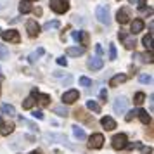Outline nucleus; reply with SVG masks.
Masks as SVG:
<instances>
[{
    "instance_id": "obj_19",
    "label": "nucleus",
    "mask_w": 154,
    "mask_h": 154,
    "mask_svg": "<svg viewBox=\"0 0 154 154\" xmlns=\"http://www.w3.org/2000/svg\"><path fill=\"white\" fill-rule=\"evenodd\" d=\"M12 132H14V125H12V123H2V130H0V133H2L4 137L11 135Z\"/></svg>"
},
{
    "instance_id": "obj_12",
    "label": "nucleus",
    "mask_w": 154,
    "mask_h": 154,
    "mask_svg": "<svg viewBox=\"0 0 154 154\" xmlns=\"http://www.w3.org/2000/svg\"><path fill=\"white\" fill-rule=\"evenodd\" d=\"M144 21L142 19H133L132 21V26H130V33H132V36L133 35H137V33H140L142 29H144Z\"/></svg>"
},
{
    "instance_id": "obj_8",
    "label": "nucleus",
    "mask_w": 154,
    "mask_h": 154,
    "mask_svg": "<svg viewBox=\"0 0 154 154\" xmlns=\"http://www.w3.org/2000/svg\"><path fill=\"white\" fill-rule=\"evenodd\" d=\"M26 31L29 36H38L40 33V24L36 23V19H28L26 21Z\"/></svg>"
},
{
    "instance_id": "obj_17",
    "label": "nucleus",
    "mask_w": 154,
    "mask_h": 154,
    "mask_svg": "<svg viewBox=\"0 0 154 154\" xmlns=\"http://www.w3.org/2000/svg\"><path fill=\"white\" fill-rule=\"evenodd\" d=\"M73 135H75L78 140H85V139H87V133H85V130L82 128V126H78V125L73 126Z\"/></svg>"
},
{
    "instance_id": "obj_31",
    "label": "nucleus",
    "mask_w": 154,
    "mask_h": 154,
    "mask_svg": "<svg viewBox=\"0 0 154 154\" xmlns=\"http://www.w3.org/2000/svg\"><path fill=\"white\" fill-rule=\"evenodd\" d=\"M0 59L2 61H7L9 59V49L5 45H0Z\"/></svg>"
},
{
    "instance_id": "obj_2",
    "label": "nucleus",
    "mask_w": 154,
    "mask_h": 154,
    "mask_svg": "<svg viewBox=\"0 0 154 154\" xmlns=\"http://www.w3.org/2000/svg\"><path fill=\"white\" fill-rule=\"evenodd\" d=\"M126 144H128V139H126L125 133H118V135H114L111 140V146L112 149H116V151H121V149H125Z\"/></svg>"
},
{
    "instance_id": "obj_23",
    "label": "nucleus",
    "mask_w": 154,
    "mask_h": 154,
    "mask_svg": "<svg viewBox=\"0 0 154 154\" xmlns=\"http://www.w3.org/2000/svg\"><path fill=\"white\" fill-rule=\"evenodd\" d=\"M2 112H4V114H7V116H16L14 106H11V104H4V106H2Z\"/></svg>"
},
{
    "instance_id": "obj_39",
    "label": "nucleus",
    "mask_w": 154,
    "mask_h": 154,
    "mask_svg": "<svg viewBox=\"0 0 154 154\" xmlns=\"http://www.w3.org/2000/svg\"><path fill=\"white\" fill-rule=\"evenodd\" d=\"M137 5H139L140 11H144V9L147 7V0H139V2H137Z\"/></svg>"
},
{
    "instance_id": "obj_26",
    "label": "nucleus",
    "mask_w": 154,
    "mask_h": 154,
    "mask_svg": "<svg viewBox=\"0 0 154 154\" xmlns=\"http://www.w3.org/2000/svg\"><path fill=\"white\" fill-rule=\"evenodd\" d=\"M36 97H38V102H40V106H49L50 95H47V94H38Z\"/></svg>"
},
{
    "instance_id": "obj_13",
    "label": "nucleus",
    "mask_w": 154,
    "mask_h": 154,
    "mask_svg": "<svg viewBox=\"0 0 154 154\" xmlns=\"http://www.w3.org/2000/svg\"><path fill=\"white\" fill-rule=\"evenodd\" d=\"M126 80H128V78H126V75H123V73H118V75H114V76L109 80V85H111V87H119L121 83H125Z\"/></svg>"
},
{
    "instance_id": "obj_24",
    "label": "nucleus",
    "mask_w": 154,
    "mask_h": 154,
    "mask_svg": "<svg viewBox=\"0 0 154 154\" xmlns=\"http://www.w3.org/2000/svg\"><path fill=\"white\" fill-rule=\"evenodd\" d=\"M123 43H125V47H126L128 50L135 49V38H133V36H128V35H126L125 38H123Z\"/></svg>"
},
{
    "instance_id": "obj_42",
    "label": "nucleus",
    "mask_w": 154,
    "mask_h": 154,
    "mask_svg": "<svg viewBox=\"0 0 154 154\" xmlns=\"http://www.w3.org/2000/svg\"><path fill=\"white\" fill-rule=\"evenodd\" d=\"M95 50H97V54H99V56H100V54L104 52V50H102V47H100V45H97V47H95Z\"/></svg>"
},
{
    "instance_id": "obj_18",
    "label": "nucleus",
    "mask_w": 154,
    "mask_h": 154,
    "mask_svg": "<svg viewBox=\"0 0 154 154\" xmlns=\"http://www.w3.org/2000/svg\"><path fill=\"white\" fill-rule=\"evenodd\" d=\"M35 95H28V97L23 100V109H33V106H35Z\"/></svg>"
},
{
    "instance_id": "obj_21",
    "label": "nucleus",
    "mask_w": 154,
    "mask_h": 154,
    "mask_svg": "<svg viewBox=\"0 0 154 154\" xmlns=\"http://www.w3.org/2000/svg\"><path fill=\"white\" fill-rule=\"evenodd\" d=\"M43 54H45V50H43V47H38V49L35 50V52H31V54H29V63H35L36 59H38V57H42Z\"/></svg>"
},
{
    "instance_id": "obj_1",
    "label": "nucleus",
    "mask_w": 154,
    "mask_h": 154,
    "mask_svg": "<svg viewBox=\"0 0 154 154\" xmlns=\"http://www.w3.org/2000/svg\"><path fill=\"white\" fill-rule=\"evenodd\" d=\"M95 17L99 19V23L102 24H111V12H109V7L107 5H97L95 9Z\"/></svg>"
},
{
    "instance_id": "obj_3",
    "label": "nucleus",
    "mask_w": 154,
    "mask_h": 154,
    "mask_svg": "<svg viewBox=\"0 0 154 154\" xmlns=\"http://www.w3.org/2000/svg\"><path fill=\"white\" fill-rule=\"evenodd\" d=\"M50 9H52L56 14H64V12H68L69 4L64 2V0H50Z\"/></svg>"
},
{
    "instance_id": "obj_14",
    "label": "nucleus",
    "mask_w": 154,
    "mask_h": 154,
    "mask_svg": "<svg viewBox=\"0 0 154 154\" xmlns=\"http://www.w3.org/2000/svg\"><path fill=\"white\" fill-rule=\"evenodd\" d=\"M100 125L104 126L107 132H111V130H114V128H116V121H114L111 116H104V118L100 119Z\"/></svg>"
},
{
    "instance_id": "obj_28",
    "label": "nucleus",
    "mask_w": 154,
    "mask_h": 154,
    "mask_svg": "<svg viewBox=\"0 0 154 154\" xmlns=\"http://www.w3.org/2000/svg\"><path fill=\"white\" fill-rule=\"evenodd\" d=\"M137 59H140L142 63H152V54L149 52V54H135Z\"/></svg>"
},
{
    "instance_id": "obj_38",
    "label": "nucleus",
    "mask_w": 154,
    "mask_h": 154,
    "mask_svg": "<svg viewBox=\"0 0 154 154\" xmlns=\"http://www.w3.org/2000/svg\"><path fill=\"white\" fill-rule=\"evenodd\" d=\"M57 64H59V66H64V68H66V66H68V61L64 59V56H63V57H57Z\"/></svg>"
},
{
    "instance_id": "obj_41",
    "label": "nucleus",
    "mask_w": 154,
    "mask_h": 154,
    "mask_svg": "<svg viewBox=\"0 0 154 154\" xmlns=\"http://www.w3.org/2000/svg\"><path fill=\"white\" fill-rule=\"evenodd\" d=\"M100 99H102V100H106V99H107V92H106V88H102V90H100Z\"/></svg>"
},
{
    "instance_id": "obj_45",
    "label": "nucleus",
    "mask_w": 154,
    "mask_h": 154,
    "mask_svg": "<svg viewBox=\"0 0 154 154\" xmlns=\"http://www.w3.org/2000/svg\"><path fill=\"white\" fill-rule=\"evenodd\" d=\"M0 35H2V29H0Z\"/></svg>"
},
{
    "instance_id": "obj_22",
    "label": "nucleus",
    "mask_w": 154,
    "mask_h": 154,
    "mask_svg": "<svg viewBox=\"0 0 154 154\" xmlns=\"http://www.w3.org/2000/svg\"><path fill=\"white\" fill-rule=\"evenodd\" d=\"M142 45H144L149 52L152 50V33H149V35H146L144 38H142Z\"/></svg>"
},
{
    "instance_id": "obj_32",
    "label": "nucleus",
    "mask_w": 154,
    "mask_h": 154,
    "mask_svg": "<svg viewBox=\"0 0 154 154\" xmlns=\"http://www.w3.org/2000/svg\"><path fill=\"white\" fill-rule=\"evenodd\" d=\"M139 82L140 83H151V82H152V76H151V75H140Z\"/></svg>"
},
{
    "instance_id": "obj_10",
    "label": "nucleus",
    "mask_w": 154,
    "mask_h": 154,
    "mask_svg": "<svg viewBox=\"0 0 154 154\" xmlns=\"http://www.w3.org/2000/svg\"><path fill=\"white\" fill-rule=\"evenodd\" d=\"M87 66H88L92 71H97V69H102L104 61H102L99 56H97V57H90V59H88V63H87Z\"/></svg>"
},
{
    "instance_id": "obj_11",
    "label": "nucleus",
    "mask_w": 154,
    "mask_h": 154,
    "mask_svg": "<svg viewBox=\"0 0 154 154\" xmlns=\"http://www.w3.org/2000/svg\"><path fill=\"white\" fill-rule=\"evenodd\" d=\"M116 21L119 24H126V23L130 21V14H128V9H119L118 12H116Z\"/></svg>"
},
{
    "instance_id": "obj_9",
    "label": "nucleus",
    "mask_w": 154,
    "mask_h": 154,
    "mask_svg": "<svg viewBox=\"0 0 154 154\" xmlns=\"http://www.w3.org/2000/svg\"><path fill=\"white\" fill-rule=\"evenodd\" d=\"M43 137H45V140H49V142H54V140H57L59 144H64V146L71 147L69 144H68V139H66L64 135H56V133H45ZM71 149H73V147H71Z\"/></svg>"
},
{
    "instance_id": "obj_44",
    "label": "nucleus",
    "mask_w": 154,
    "mask_h": 154,
    "mask_svg": "<svg viewBox=\"0 0 154 154\" xmlns=\"http://www.w3.org/2000/svg\"><path fill=\"white\" fill-rule=\"evenodd\" d=\"M2 80H4V78H2V76H0V82H2Z\"/></svg>"
},
{
    "instance_id": "obj_33",
    "label": "nucleus",
    "mask_w": 154,
    "mask_h": 154,
    "mask_svg": "<svg viewBox=\"0 0 154 154\" xmlns=\"http://www.w3.org/2000/svg\"><path fill=\"white\" fill-rule=\"evenodd\" d=\"M80 85H82V87H92V80L87 78V76H82L80 78Z\"/></svg>"
},
{
    "instance_id": "obj_34",
    "label": "nucleus",
    "mask_w": 154,
    "mask_h": 154,
    "mask_svg": "<svg viewBox=\"0 0 154 154\" xmlns=\"http://www.w3.org/2000/svg\"><path fill=\"white\" fill-rule=\"evenodd\" d=\"M59 26H61V23H59V21H50V23H47L43 28H45V29H50V28H59Z\"/></svg>"
},
{
    "instance_id": "obj_36",
    "label": "nucleus",
    "mask_w": 154,
    "mask_h": 154,
    "mask_svg": "<svg viewBox=\"0 0 154 154\" xmlns=\"http://www.w3.org/2000/svg\"><path fill=\"white\" fill-rule=\"evenodd\" d=\"M135 116H137V111H130V112H128V114L125 116V121H132Z\"/></svg>"
},
{
    "instance_id": "obj_5",
    "label": "nucleus",
    "mask_w": 154,
    "mask_h": 154,
    "mask_svg": "<svg viewBox=\"0 0 154 154\" xmlns=\"http://www.w3.org/2000/svg\"><path fill=\"white\" fill-rule=\"evenodd\" d=\"M2 38H4L5 42H14V43L21 42V36H19V31H17V29H7V31H2Z\"/></svg>"
},
{
    "instance_id": "obj_15",
    "label": "nucleus",
    "mask_w": 154,
    "mask_h": 154,
    "mask_svg": "<svg viewBox=\"0 0 154 154\" xmlns=\"http://www.w3.org/2000/svg\"><path fill=\"white\" fill-rule=\"evenodd\" d=\"M66 54L69 57H78L85 54V47H68L66 49Z\"/></svg>"
},
{
    "instance_id": "obj_30",
    "label": "nucleus",
    "mask_w": 154,
    "mask_h": 154,
    "mask_svg": "<svg viewBox=\"0 0 154 154\" xmlns=\"http://www.w3.org/2000/svg\"><path fill=\"white\" fill-rule=\"evenodd\" d=\"M144 100H146V94H144V92H137L135 97H133V102H135L137 106H140Z\"/></svg>"
},
{
    "instance_id": "obj_20",
    "label": "nucleus",
    "mask_w": 154,
    "mask_h": 154,
    "mask_svg": "<svg viewBox=\"0 0 154 154\" xmlns=\"http://www.w3.org/2000/svg\"><path fill=\"white\" fill-rule=\"evenodd\" d=\"M31 11H33L31 4L26 2V0H21V4H19V12H21V14H28V12H31Z\"/></svg>"
},
{
    "instance_id": "obj_46",
    "label": "nucleus",
    "mask_w": 154,
    "mask_h": 154,
    "mask_svg": "<svg viewBox=\"0 0 154 154\" xmlns=\"http://www.w3.org/2000/svg\"><path fill=\"white\" fill-rule=\"evenodd\" d=\"M26 2H31V0H26Z\"/></svg>"
},
{
    "instance_id": "obj_16",
    "label": "nucleus",
    "mask_w": 154,
    "mask_h": 154,
    "mask_svg": "<svg viewBox=\"0 0 154 154\" xmlns=\"http://www.w3.org/2000/svg\"><path fill=\"white\" fill-rule=\"evenodd\" d=\"M137 116H139V119L144 125H149V123H151V116L147 114L146 109H137Z\"/></svg>"
},
{
    "instance_id": "obj_35",
    "label": "nucleus",
    "mask_w": 154,
    "mask_h": 154,
    "mask_svg": "<svg viewBox=\"0 0 154 154\" xmlns=\"http://www.w3.org/2000/svg\"><path fill=\"white\" fill-rule=\"evenodd\" d=\"M109 59H111V61H114V59H116V47H114V45H109Z\"/></svg>"
},
{
    "instance_id": "obj_43",
    "label": "nucleus",
    "mask_w": 154,
    "mask_h": 154,
    "mask_svg": "<svg viewBox=\"0 0 154 154\" xmlns=\"http://www.w3.org/2000/svg\"><path fill=\"white\" fill-rule=\"evenodd\" d=\"M2 123H4V121H2V116H0V125H2Z\"/></svg>"
},
{
    "instance_id": "obj_29",
    "label": "nucleus",
    "mask_w": 154,
    "mask_h": 154,
    "mask_svg": "<svg viewBox=\"0 0 154 154\" xmlns=\"http://www.w3.org/2000/svg\"><path fill=\"white\" fill-rule=\"evenodd\" d=\"M52 111L56 112V114H59V116H64V118H66V116L69 114V112H68V109H66L64 106H56V107H54Z\"/></svg>"
},
{
    "instance_id": "obj_7",
    "label": "nucleus",
    "mask_w": 154,
    "mask_h": 154,
    "mask_svg": "<svg viewBox=\"0 0 154 154\" xmlns=\"http://www.w3.org/2000/svg\"><path fill=\"white\" fill-rule=\"evenodd\" d=\"M88 146L92 149H100V147L104 146V135L102 133H94L90 139H88Z\"/></svg>"
},
{
    "instance_id": "obj_25",
    "label": "nucleus",
    "mask_w": 154,
    "mask_h": 154,
    "mask_svg": "<svg viewBox=\"0 0 154 154\" xmlns=\"http://www.w3.org/2000/svg\"><path fill=\"white\" fill-rule=\"evenodd\" d=\"M87 107H88L92 112H95V114H99V112H100V106H99L95 100H87Z\"/></svg>"
},
{
    "instance_id": "obj_27",
    "label": "nucleus",
    "mask_w": 154,
    "mask_h": 154,
    "mask_svg": "<svg viewBox=\"0 0 154 154\" xmlns=\"http://www.w3.org/2000/svg\"><path fill=\"white\" fill-rule=\"evenodd\" d=\"M78 42L82 43V45H88V42H90L88 31H80V40H78Z\"/></svg>"
},
{
    "instance_id": "obj_40",
    "label": "nucleus",
    "mask_w": 154,
    "mask_h": 154,
    "mask_svg": "<svg viewBox=\"0 0 154 154\" xmlns=\"http://www.w3.org/2000/svg\"><path fill=\"white\" fill-rule=\"evenodd\" d=\"M73 40H75V42H78V40H80V31H73Z\"/></svg>"
},
{
    "instance_id": "obj_6",
    "label": "nucleus",
    "mask_w": 154,
    "mask_h": 154,
    "mask_svg": "<svg viewBox=\"0 0 154 154\" xmlns=\"http://www.w3.org/2000/svg\"><path fill=\"white\" fill-rule=\"evenodd\" d=\"M78 99H80V92L73 88V90H68L63 94V104H73Z\"/></svg>"
},
{
    "instance_id": "obj_4",
    "label": "nucleus",
    "mask_w": 154,
    "mask_h": 154,
    "mask_svg": "<svg viewBox=\"0 0 154 154\" xmlns=\"http://www.w3.org/2000/svg\"><path fill=\"white\" fill-rule=\"evenodd\" d=\"M112 109L116 114H125L126 109H128V100L125 97H118L114 100V104H112Z\"/></svg>"
},
{
    "instance_id": "obj_37",
    "label": "nucleus",
    "mask_w": 154,
    "mask_h": 154,
    "mask_svg": "<svg viewBox=\"0 0 154 154\" xmlns=\"http://www.w3.org/2000/svg\"><path fill=\"white\" fill-rule=\"evenodd\" d=\"M33 118H36V119H43V112L40 111V109H35V111H33Z\"/></svg>"
}]
</instances>
